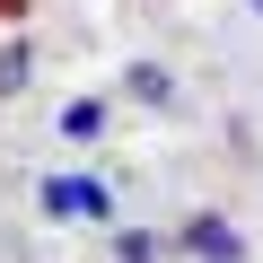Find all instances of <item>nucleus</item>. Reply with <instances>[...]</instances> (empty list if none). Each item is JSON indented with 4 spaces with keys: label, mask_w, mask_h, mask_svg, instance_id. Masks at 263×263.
I'll return each mask as SVG.
<instances>
[{
    "label": "nucleus",
    "mask_w": 263,
    "mask_h": 263,
    "mask_svg": "<svg viewBox=\"0 0 263 263\" xmlns=\"http://www.w3.org/2000/svg\"><path fill=\"white\" fill-rule=\"evenodd\" d=\"M62 132H70V141H97V132H105V105H97V97H79V105L62 114Z\"/></svg>",
    "instance_id": "nucleus-4"
},
{
    "label": "nucleus",
    "mask_w": 263,
    "mask_h": 263,
    "mask_svg": "<svg viewBox=\"0 0 263 263\" xmlns=\"http://www.w3.org/2000/svg\"><path fill=\"white\" fill-rule=\"evenodd\" d=\"M44 211H53V219H97V228H114V202H105L97 176H53V184H44Z\"/></svg>",
    "instance_id": "nucleus-1"
},
{
    "label": "nucleus",
    "mask_w": 263,
    "mask_h": 263,
    "mask_svg": "<svg viewBox=\"0 0 263 263\" xmlns=\"http://www.w3.org/2000/svg\"><path fill=\"white\" fill-rule=\"evenodd\" d=\"M27 62H35L27 44H9V53H0V88H18V79H27Z\"/></svg>",
    "instance_id": "nucleus-6"
},
{
    "label": "nucleus",
    "mask_w": 263,
    "mask_h": 263,
    "mask_svg": "<svg viewBox=\"0 0 263 263\" xmlns=\"http://www.w3.org/2000/svg\"><path fill=\"white\" fill-rule=\"evenodd\" d=\"M254 9H263V0H254Z\"/></svg>",
    "instance_id": "nucleus-7"
},
{
    "label": "nucleus",
    "mask_w": 263,
    "mask_h": 263,
    "mask_svg": "<svg viewBox=\"0 0 263 263\" xmlns=\"http://www.w3.org/2000/svg\"><path fill=\"white\" fill-rule=\"evenodd\" d=\"M176 246H184L193 263H246V237H237L219 211H193V219L176 228Z\"/></svg>",
    "instance_id": "nucleus-2"
},
{
    "label": "nucleus",
    "mask_w": 263,
    "mask_h": 263,
    "mask_svg": "<svg viewBox=\"0 0 263 263\" xmlns=\"http://www.w3.org/2000/svg\"><path fill=\"white\" fill-rule=\"evenodd\" d=\"M123 88L141 97V105H167V97H176V79H167V62H132V70H123Z\"/></svg>",
    "instance_id": "nucleus-3"
},
{
    "label": "nucleus",
    "mask_w": 263,
    "mask_h": 263,
    "mask_svg": "<svg viewBox=\"0 0 263 263\" xmlns=\"http://www.w3.org/2000/svg\"><path fill=\"white\" fill-rule=\"evenodd\" d=\"M114 263H158V237H141V228H114Z\"/></svg>",
    "instance_id": "nucleus-5"
}]
</instances>
